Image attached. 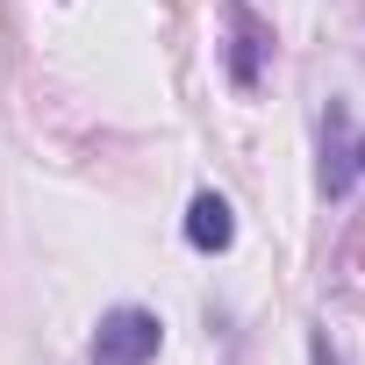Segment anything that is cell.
<instances>
[{
  "instance_id": "obj_1",
  "label": "cell",
  "mask_w": 365,
  "mask_h": 365,
  "mask_svg": "<svg viewBox=\"0 0 365 365\" xmlns=\"http://www.w3.org/2000/svg\"><path fill=\"white\" fill-rule=\"evenodd\" d=\"M165 344V322L150 308H108L93 329V365H150Z\"/></svg>"
},
{
  "instance_id": "obj_5",
  "label": "cell",
  "mask_w": 365,
  "mask_h": 365,
  "mask_svg": "<svg viewBox=\"0 0 365 365\" xmlns=\"http://www.w3.org/2000/svg\"><path fill=\"white\" fill-rule=\"evenodd\" d=\"M308 351H315V365H336V351H329V336H315Z\"/></svg>"
},
{
  "instance_id": "obj_4",
  "label": "cell",
  "mask_w": 365,
  "mask_h": 365,
  "mask_svg": "<svg viewBox=\"0 0 365 365\" xmlns=\"http://www.w3.org/2000/svg\"><path fill=\"white\" fill-rule=\"evenodd\" d=\"M351 172H365V136H358L351 150H336V158L322 165V187H329V194H344V187H351Z\"/></svg>"
},
{
  "instance_id": "obj_3",
  "label": "cell",
  "mask_w": 365,
  "mask_h": 365,
  "mask_svg": "<svg viewBox=\"0 0 365 365\" xmlns=\"http://www.w3.org/2000/svg\"><path fill=\"white\" fill-rule=\"evenodd\" d=\"M258 51H265L258 22H237V51H230V79L237 86H258Z\"/></svg>"
},
{
  "instance_id": "obj_2",
  "label": "cell",
  "mask_w": 365,
  "mask_h": 365,
  "mask_svg": "<svg viewBox=\"0 0 365 365\" xmlns=\"http://www.w3.org/2000/svg\"><path fill=\"white\" fill-rule=\"evenodd\" d=\"M187 244H194V251H230V244H237V215H230L222 194H194V208H187Z\"/></svg>"
}]
</instances>
